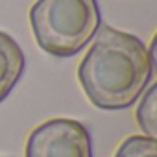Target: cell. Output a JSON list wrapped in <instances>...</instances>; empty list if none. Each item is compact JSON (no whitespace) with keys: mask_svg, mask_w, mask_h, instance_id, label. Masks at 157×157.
Returning <instances> with one entry per match:
<instances>
[{"mask_svg":"<svg viewBox=\"0 0 157 157\" xmlns=\"http://www.w3.org/2000/svg\"><path fill=\"white\" fill-rule=\"evenodd\" d=\"M26 59L19 43L0 30V104H2L24 72Z\"/></svg>","mask_w":157,"mask_h":157,"instance_id":"cell-4","label":"cell"},{"mask_svg":"<svg viewBox=\"0 0 157 157\" xmlns=\"http://www.w3.org/2000/svg\"><path fill=\"white\" fill-rule=\"evenodd\" d=\"M24 157H93L91 133L74 118H50L30 133Z\"/></svg>","mask_w":157,"mask_h":157,"instance_id":"cell-3","label":"cell"},{"mask_svg":"<svg viewBox=\"0 0 157 157\" xmlns=\"http://www.w3.org/2000/svg\"><path fill=\"white\" fill-rule=\"evenodd\" d=\"M153 72L151 56L137 35L102 26L78 67V80L94 107L113 111L131 107Z\"/></svg>","mask_w":157,"mask_h":157,"instance_id":"cell-1","label":"cell"},{"mask_svg":"<svg viewBox=\"0 0 157 157\" xmlns=\"http://www.w3.org/2000/svg\"><path fill=\"white\" fill-rule=\"evenodd\" d=\"M115 157H157V140L146 135H131L122 140Z\"/></svg>","mask_w":157,"mask_h":157,"instance_id":"cell-6","label":"cell"},{"mask_svg":"<svg viewBox=\"0 0 157 157\" xmlns=\"http://www.w3.org/2000/svg\"><path fill=\"white\" fill-rule=\"evenodd\" d=\"M98 0H35L30 24L41 50L72 57L83 50L100 28Z\"/></svg>","mask_w":157,"mask_h":157,"instance_id":"cell-2","label":"cell"},{"mask_svg":"<svg viewBox=\"0 0 157 157\" xmlns=\"http://www.w3.org/2000/svg\"><path fill=\"white\" fill-rule=\"evenodd\" d=\"M157 85L150 83L142 93V100L137 107V122L146 137H157Z\"/></svg>","mask_w":157,"mask_h":157,"instance_id":"cell-5","label":"cell"}]
</instances>
